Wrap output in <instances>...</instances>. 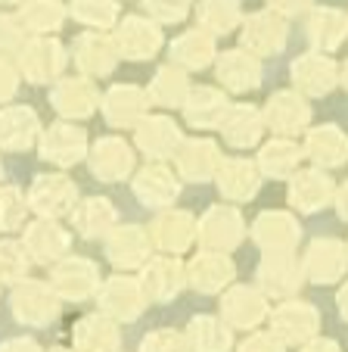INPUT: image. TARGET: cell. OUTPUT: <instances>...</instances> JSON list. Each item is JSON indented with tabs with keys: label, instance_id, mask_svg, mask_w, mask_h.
Masks as SVG:
<instances>
[{
	"label": "cell",
	"instance_id": "cell-57",
	"mask_svg": "<svg viewBox=\"0 0 348 352\" xmlns=\"http://www.w3.org/2000/svg\"><path fill=\"white\" fill-rule=\"evenodd\" d=\"M336 306H339L342 321H348V280L339 287V293H336Z\"/></svg>",
	"mask_w": 348,
	"mask_h": 352
},
{
	"label": "cell",
	"instance_id": "cell-28",
	"mask_svg": "<svg viewBox=\"0 0 348 352\" xmlns=\"http://www.w3.org/2000/svg\"><path fill=\"white\" fill-rule=\"evenodd\" d=\"M262 168L255 160H246V156H224L221 168L215 175L218 193H221L224 203H249L258 190H262Z\"/></svg>",
	"mask_w": 348,
	"mask_h": 352
},
{
	"label": "cell",
	"instance_id": "cell-15",
	"mask_svg": "<svg viewBox=\"0 0 348 352\" xmlns=\"http://www.w3.org/2000/svg\"><path fill=\"white\" fill-rule=\"evenodd\" d=\"M100 94L97 81L84 78V75H62L50 85V107L69 122H81L91 119L100 109Z\"/></svg>",
	"mask_w": 348,
	"mask_h": 352
},
{
	"label": "cell",
	"instance_id": "cell-8",
	"mask_svg": "<svg viewBox=\"0 0 348 352\" xmlns=\"http://www.w3.org/2000/svg\"><path fill=\"white\" fill-rule=\"evenodd\" d=\"M87 168L93 178L106 181V184L125 181L137 172V150L119 134H106V138L93 140L87 150Z\"/></svg>",
	"mask_w": 348,
	"mask_h": 352
},
{
	"label": "cell",
	"instance_id": "cell-16",
	"mask_svg": "<svg viewBox=\"0 0 348 352\" xmlns=\"http://www.w3.org/2000/svg\"><path fill=\"white\" fill-rule=\"evenodd\" d=\"M72 60L84 78H109L121 63L115 38L109 32H81L72 44Z\"/></svg>",
	"mask_w": 348,
	"mask_h": 352
},
{
	"label": "cell",
	"instance_id": "cell-25",
	"mask_svg": "<svg viewBox=\"0 0 348 352\" xmlns=\"http://www.w3.org/2000/svg\"><path fill=\"white\" fill-rule=\"evenodd\" d=\"M140 284L150 302H171L187 287V262L181 256L152 253L150 262L140 268Z\"/></svg>",
	"mask_w": 348,
	"mask_h": 352
},
{
	"label": "cell",
	"instance_id": "cell-31",
	"mask_svg": "<svg viewBox=\"0 0 348 352\" xmlns=\"http://www.w3.org/2000/svg\"><path fill=\"white\" fill-rule=\"evenodd\" d=\"M44 131L38 113L25 103H7L0 107V150L7 153H25L38 146V138Z\"/></svg>",
	"mask_w": 348,
	"mask_h": 352
},
{
	"label": "cell",
	"instance_id": "cell-32",
	"mask_svg": "<svg viewBox=\"0 0 348 352\" xmlns=\"http://www.w3.org/2000/svg\"><path fill=\"white\" fill-rule=\"evenodd\" d=\"M215 75L221 81L224 91L230 94H249L262 85V60L252 56L243 47H233V50H224L215 60Z\"/></svg>",
	"mask_w": 348,
	"mask_h": 352
},
{
	"label": "cell",
	"instance_id": "cell-39",
	"mask_svg": "<svg viewBox=\"0 0 348 352\" xmlns=\"http://www.w3.org/2000/svg\"><path fill=\"white\" fill-rule=\"evenodd\" d=\"M305 160V150L299 140L292 138H274L268 144H262L258 150V168H262L264 178H274V181H289L292 175L302 168Z\"/></svg>",
	"mask_w": 348,
	"mask_h": 352
},
{
	"label": "cell",
	"instance_id": "cell-10",
	"mask_svg": "<svg viewBox=\"0 0 348 352\" xmlns=\"http://www.w3.org/2000/svg\"><path fill=\"white\" fill-rule=\"evenodd\" d=\"M255 284L268 299H292L305 284L299 253H264L255 268Z\"/></svg>",
	"mask_w": 348,
	"mask_h": 352
},
{
	"label": "cell",
	"instance_id": "cell-27",
	"mask_svg": "<svg viewBox=\"0 0 348 352\" xmlns=\"http://www.w3.org/2000/svg\"><path fill=\"white\" fill-rule=\"evenodd\" d=\"M100 113H103L109 128H137L143 116H150V97L146 87L137 85H112L100 100Z\"/></svg>",
	"mask_w": 348,
	"mask_h": 352
},
{
	"label": "cell",
	"instance_id": "cell-2",
	"mask_svg": "<svg viewBox=\"0 0 348 352\" xmlns=\"http://www.w3.org/2000/svg\"><path fill=\"white\" fill-rule=\"evenodd\" d=\"M66 63L69 54L62 41L50 38V34H32L16 50V66L28 85H53L56 78H62Z\"/></svg>",
	"mask_w": 348,
	"mask_h": 352
},
{
	"label": "cell",
	"instance_id": "cell-13",
	"mask_svg": "<svg viewBox=\"0 0 348 352\" xmlns=\"http://www.w3.org/2000/svg\"><path fill=\"white\" fill-rule=\"evenodd\" d=\"M270 315V299L258 287L230 284L221 293V318L230 331H255Z\"/></svg>",
	"mask_w": 348,
	"mask_h": 352
},
{
	"label": "cell",
	"instance_id": "cell-24",
	"mask_svg": "<svg viewBox=\"0 0 348 352\" xmlns=\"http://www.w3.org/2000/svg\"><path fill=\"white\" fill-rule=\"evenodd\" d=\"M289 206L302 215H314L321 209L333 206L336 199V181L329 178L327 168H299L292 178H289V190H286Z\"/></svg>",
	"mask_w": 348,
	"mask_h": 352
},
{
	"label": "cell",
	"instance_id": "cell-17",
	"mask_svg": "<svg viewBox=\"0 0 348 352\" xmlns=\"http://www.w3.org/2000/svg\"><path fill=\"white\" fill-rule=\"evenodd\" d=\"M302 268H305V280L317 287H329L339 284L348 274V246L339 237H317L308 243L302 256Z\"/></svg>",
	"mask_w": 348,
	"mask_h": 352
},
{
	"label": "cell",
	"instance_id": "cell-62",
	"mask_svg": "<svg viewBox=\"0 0 348 352\" xmlns=\"http://www.w3.org/2000/svg\"><path fill=\"white\" fill-rule=\"evenodd\" d=\"M345 246H348V243H345Z\"/></svg>",
	"mask_w": 348,
	"mask_h": 352
},
{
	"label": "cell",
	"instance_id": "cell-29",
	"mask_svg": "<svg viewBox=\"0 0 348 352\" xmlns=\"http://www.w3.org/2000/svg\"><path fill=\"white\" fill-rule=\"evenodd\" d=\"M243 50H249L252 56H277L283 54V47L289 41V28L286 19L274 10H262V13H252L243 22Z\"/></svg>",
	"mask_w": 348,
	"mask_h": 352
},
{
	"label": "cell",
	"instance_id": "cell-3",
	"mask_svg": "<svg viewBox=\"0 0 348 352\" xmlns=\"http://www.w3.org/2000/svg\"><path fill=\"white\" fill-rule=\"evenodd\" d=\"M97 306L103 315H109L112 321H137L140 315L146 312V306H150V299H146V290L143 284H140V278H134V274L128 272H115L109 274V278H103V284H100L97 290Z\"/></svg>",
	"mask_w": 348,
	"mask_h": 352
},
{
	"label": "cell",
	"instance_id": "cell-38",
	"mask_svg": "<svg viewBox=\"0 0 348 352\" xmlns=\"http://www.w3.org/2000/svg\"><path fill=\"white\" fill-rule=\"evenodd\" d=\"M171 63L184 72H202L209 69L211 63L218 60V47H215V38L202 28H190V32H181L178 38L171 41Z\"/></svg>",
	"mask_w": 348,
	"mask_h": 352
},
{
	"label": "cell",
	"instance_id": "cell-7",
	"mask_svg": "<svg viewBox=\"0 0 348 352\" xmlns=\"http://www.w3.org/2000/svg\"><path fill=\"white\" fill-rule=\"evenodd\" d=\"M25 197L28 209L38 219H62V215H72L75 203H78V184L66 172L34 175Z\"/></svg>",
	"mask_w": 348,
	"mask_h": 352
},
{
	"label": "cell",
	"instance_id": "cell-53",
	"mask_svg": "<svg viewBox=\"0 0 348 352\" xmlns=\"http://www.w3.org/2000/svg\"><path fill=\"white\" fill-rule=\"evenodd\" d=\"M268 3H270V10L280 16H302L311 10L314 0H268Z\"/></svg>",
	"mask_w": 348,
	"mask_h": 352
},
{
	"label": "cell",
	"instance_id": "cell-1",
	"mask_svg": "<svg viewBox=\"0 0 348 352\" xmlns=\"http://www.w3.org/2000/svg\"><path fill=\"white\" fill-rule=\"evenodd\" d=\"M246 237H249V225H246L240 206H233V203H215L196 221V243L205 253L230 256Z\"/></svg>",
	"mask_w": 348,
	"mask_h": 352
},
{
	"label": "cell",
	"instance_id": "cell-58",
	"mask_svg": "<svg viewBox=\"0 0 348 352\" xmlns=\"http://www.w3.org/2000/svg\"><path fill=\"white\" fill-rule=\"evenodd\" d=\"M339 85L348 91V63H342V66H339Z\"/></svg>",
	"mask_w": 348,
	"mask_h": 352
},
{
	"label": "cell",
	"instance_id": "cell-55",
	"mask_svg": "<svg viewBox=\"0 0 348 352\" xmlns=\"http://www.w3.org/2000/svg\"><path fill=\"white\" fill-rule=\"evenodd\" d=\"M299 352H342V346L333 337H314L305 346H299Z\"/></svg>",
	"mask_w": 348,
	"mask_h": 352
},
{
	"label": "cell",
	"instance_id": "cell-19",
	"mask_svg": "<svg viewBox=\"0 0 348 352\" xmlns=\"http://www.w3.org/2000/svg\"><path fill=\"white\" fill-rule=\"evenodd\" d=\"M131 190L140 206L162 212V209L174 206V199L181 197V178L165 162H146L143 168L131 175Z\"/></svg>",
	"mask_w": 348,
	"mask_h": 352
},
{
	"label": "cell",
	"instance_id": "cell-30",
	"mask_svg": "<svg viewBox=\"0 0 348 352\" xmlns=\"http://www.w3.org/2000/svg\"><path fill=\"white\" fill-rule=\"evenodd\" d=\"M237 278V262L227 253H205L199 250L190 262H187V284L202 296H218L224 293Z\"/></svg>",
	"mask_w": 348,
	"mask_h": 352
},
{
	"label": "cell",
	"instance_id": "cell-63",
	"mask_svg": "<svg viewBox=\"0 0 348 352\" xmlns=\"http://www.w3.org/2000/svg\"><path fill=\"white\" fill-rule=\"evenodd\" d=\"M119 352H121V349H119Z\"/></svg>",
	"mask_w": 348,
	"mask_h": 352
},
{
	"label": "cell",
	"instance_id": "cell-41",
	"mask_svg": "<svg viewBox=\"0 0 348 352\" xmlns=\"http://www.w3.org/2000/svg\"><path fill=\"white\" fill-rule=\"evenodd\" d=\"M305 34H308L314 50L333 54V50L342 47V41L348 38V16L339 13V10H333V7H317V10H311Z\"/></svg>",
	"mask_w": 348,
	"mask_h": 352
},
{
	"label": "cell",
	"instance_id": "cell-40",
	"mask_svg": "<svg viewBox=\"0 0 348 352\" xmlns=\"http://www.w3.org/2000/svg\"><path fill=\"white\" fill-rule=\"evenodd\" d=\"M190 91H193L190 75H187L184 69H178L174 63L159 66L156 75L150 78V85H146L150 107H159V109H184Z\"/></svg>",
	"mask_w": 348,
	"mask_h": 352
},
{
	"label": "cell",
	"instance_id": "cell-51",
	"mask_svg": "<svg viewBox=\"0 0 348 352\" xmlns=\"http://www.w3.org/2000/svg\"><path fill=\"white\" fill-rule=\"evenodd\" d=\"M19 85H22L19 66L13 60H7V56H0V103H10L19 94Z\"/></svg>",
	"mask_w": 348,
	"mask_h": 352
},
{
	"label": "cell",
	"instance_id": "cell-22",
	"mask_svg": "<svg viewBox=\"0 0 348 352\" xmlns=\"http://www.w3.org/2000/svg\"><path fill=\"white\" fill-rule=\"evenodd\" d=\"M181 144H184V128L171 116H143V122L134 128V150L150 162L174 160Z\"/></svg>",
	"mask_w": 348,
	"mask_h": 352
},
{
	"label": "cell",
	"instance_id": "cell-42",
	"mask_svg": "<svg viewBox=\"0 0 348 352\" xmlns=\"http://www.w3.org/2000/svg\"><path fill=\"white\" fill-rule=\"evenodd\" d=\"M184 333L190 340L193 352H230L233 349V331L224 324L221 315H193Z\"/></svg>",
	"mask_w": 348,
	"mask_h": 352
},
{
	"label": "cell",
	"instance_id": "cell-35",
	"mask_svg": "<svg viewBox=\"0 0 348 352\" xmlns=\"http://www.w3.org/2000/svg\"><path fill=\"white\" fill-rule=\"evenodd\" d=\"M233 107L227 97V91L224 87H209V85H199L190 91V97H187L184 103V122L190 128H199V131H211V128H221L224 116H227V109Z\"/></svg>",
	"mask_w": 348,
	"mask_h": 352
},
{
	"label": "cell",
	"instance_id": "cell-43",
	"mask_svg": "<svg viewBox=\"0 0 348 352\" xmlns=\"http://www.w3.org/2000/svg\"><path fill=\"white\" fill-rule=\"evenodd\" d=\"M66 7L60 0H22L19 3V22L32 34H53L66 22Z\"/></svg>",
	"mask_w": 348,
	"mask_h": 352
},
{
	"label": "cell",
	"instance_id": "cell-5",
	"mask_svg": "<svg viewBox=\"0 0 348 352\" xmlns=\"http://www.w3.org/2000/svg\"><path fill=\"white\" fill-rule=\"evenodd\" d=\"M87 150H91L87 128H81L78 122H69V119L53 122L38 138V156L56 168H72L78 162H84Z\"/></svg>",
	"mask_w": 348,
	"mask_h": 352
},
{
	"label": "cell",
	"instance_id": "cell-49",
	"mask_svg": "<svg viewBox=\"0 0 348 352\" xmlns=\"http://www.w3.org/2000/svg\"><path fill=\"white\" fill-rule=\"evenodd\" d=\"M146 13L159 25H171V22H184L190 13V0H143Z\"/></svg>",
	"mask_w": 348,
	"mask_h": 352
},
{
	"label": "cell",
	"instance_id": "cell-4",
	"mask_svg": "<svg viewBox=\"0 0 348 352\" xmlns=\"http://www.w3.org/2000/svg\"><path fill=\"white\" fill-rule=\"evenodd\" d=\"M10 309L13 318L25 327H50L62 312V299L50 287V280L25 278L10 293Z\"/></svg>",
	"mask_w": 348,
	"mask_h": 352
},
{
	"label": "cell",
	"instance_id": "cell-56",
	"mask_svg": "<svg viewBox=\"0 0 348 352\" xmlns=\"http://www.w3.org/2000/svg\"><path fill=\"white\" fill-rule=\"evenodd\" d=\"M333 206H336V212H339V219H342V221H348V181H345V184L336 187Z\"/></svg>",
	"mask_w": 348,
	"mask_h": 352
},
{
	"label": "cell",
	"instance_id": "cell-61",
	"mask_svg": "<svg viewBox=\"0 0 348 352\" xmlns=\"http://www.w3.org/2000/svg\"><path fill=\"white\" fill-rule=\"evenodd\" d=\"M0 184H3V162H0Z\"/></svg>",
	"mask_w": 348,
	"mask_h": 352
},
{
	"label": "cell",
	"instance_id": "cell-44",
	"mask_svg": "<svg viewBox=\"0 0 348 352\" xmlns=\"http://www.w3.org/2000/svg\"><path fill=\"white\" fill-rule=\"evenodd\" d=\"M196 19L202 32L218 38V34H230L233 28L243 25V10H240V0H202Z\"/></svg>",
	"mask_w": 348,
	"mask_h": 352
},
{
	"label": "cell",
	"instance_id": "cell-9",
	"mask_svg": "<svg viewBox=\"0 0 348 352\" xmlns=\"http://www.w3.org/2000/svg\"><path fill=\"white\" fill-rule=\"evenodd\" d=\"M22 246L34 265L53 268L60 259L72 256V231L60 219H34L22 228Z\"/></svg>",
	"mask_w": 348,
	"mask_h": 352
},
{
	"label": "cell",
	"instance_id": "cell-18",
	"mask_svg": "<svg viewBox=\"0 0 348 352\" xmlns=\"http://www.w3.org/2000/svg\"><path fill=\"white\" fill-rule=\"evenodd\" d=\"M103 250L109 265H115L119 272H137L150 262L152 256V240L150 231L143 225H115L103 237Z\"/></svg>",
	"mask_w": 348,
	"mask_h": 352
},
{
	"label": "cell",
	"instance_id": "cell-50",
	"mask_svg": "<svg viewBox=\"0 0 348 352\" xmlns=\"http://www.w3.org/2000/svg\"><path fill=\"white\" fill-rule=\"evenodd\" d=\"M25 41V28H22L19 16L0 13V54H16Z\"/></svg>",
	"mask_w": 348,
	"mask_h": 352
},
{
	"label": "cell",
	"instance_id": "cell-23",
	"mask_svg": "<svg viewBox=\"0 0 348 352\" xmlns=\"http://www.w3.org/2000/svg\"><path fill=\"white\" fill-rule=\"evenodd\" d=\"M224 162L221 144L211 138H184V144L178 146L174 153V172L181 181H190V184H205V181H215L218 168Z\"/></svg>",
	"mask_w": 348,
	"mask_h": 352
},
{
	"label": "cell",
	"instance_id": "cell-60",
	"mask_svg": "<svg viewBox=\"0 0 348 352\" xmlns=\"http://www.w3.org/2000/svg\"><path fill=\"white\" fill-rule=\"evenodd\" d=\"M0 3H22V0H0Z\"/></svg>",
	"mask_w": 348,
	"mask_h": 352
},
{
	"label": "cell",
	"instance_id": "cell-36",
	"mask_svg": "<svg viewBox=\"0 0 348 352\" xmlns=\"http://www.w3.org/2000/svg\"><path fill=\"white\" fill-rule=\"evenodd\" d=\"M221 138L230 150H252L258 140L264 138L268 125H264V113L252 103H233L221 122Z\"/></svg>",
	"mask_w": 348,
	"mask_h": 352
},
{
	"label": "cell",
	"instance_id": "cell-6",
	"mask_svg": "<svg viewBox=\"0 0 348 352\" xmlns=\"http://www.w3.org/2000/svg\"><path fill=\"white\" fill-rule=\"evenodd\" d=\"M268 327L283 346H305L321 331V312L305 299H280L268 315Z\"/></svg>",
	"mask_w": 348,
	"mask_h": 352
},
{
	"label": "cell",
	"instance_id": "cell-47",
	"mask_svg": "<svg viewBox=\"0 0 348 352\" xmlns=\"http://www.w3.org/2000/svg\"><path fill=\"white\" fill-rule=\"evenodd\" d=\"M28 197L13 184H0V234L22 231L28 225Z\"/></svg>",
	"mask_w": 348,
	"mask_h": 352
},
{
	"label": "cell",
	"instance_id": "cell-52",
	"mask_svg": "<svg viewBox=\"0 0 348 352\" xmlns=\"http://www.w3.org/2000/svg\"><path fill=\"white\" fill-rule=\"evenodd\" d=\"M237 352H286V346H283L270 331H252L249 337L240 343Z\"/></svg>",
	"mask_w": 348,
	"mask_h": 352
},
{
	"label": "cell",
	"instance_id": "cell-20",
	"mask_svg": "<svg viewBox=\"0 0 348 352\" xmlns=\"http://www.w3.org/2000/svg\"><path fill=\"white\" fill-rule=\"evenodd\" d=\"M150 240L152 250L165 256H184L190 246H196V215L187 209H162L150 221Z\"/></svg>",
	"mask_w": 348,
	"mask_h": 352
},
{
	"label": "cell",
	"instance_id": "cell-11",
	"mask_svg": "<svg viewBox=\"0 0 348 352\" xmlns=\"http://www.w3.org/2000/svg\"><path fill=\"white\" fill-rule=\"evenodd\" d=\"M264 125L274 131V138H299L311 128V109L308 97L292 87V91H274L264 100Z\"/></svg>",
	"mask_w": 348,
	"mask_h": 352
},
{
	"label": "cell",
	"instance_id": "cell-21",
	"mask_svg": "<svg viewBox=\"0 0 348 352\" xmlns=\"http://www.w3.org/2000/svg\"><path fill=\"white\" fill-rule=\"evenodd\" d=\"M115 47H119L121 60L128 63H146L162 50L165 34L159 28V22L146 19V16H125L112 32Z\"/></svg>",
	"mask_w": 348,
	"mask_h": 352
},
{
	"label": "cell",
	"instance_id": "cell-14",
	"mask_svg": "<svg viewBox=\"0 0 348 352\" xmlns=\"http://www.w3.org/2000/svg\"><path fill=\"white\" fill-rule=\"evenodd\" d=\"M249 237L262 253H296L302 240V221L289 209H264L252 221Z\"/></svg>",
	"mask_w": 348,
	"mask_h": 352
},
{
	"label": "cell",
	"instance_id": "cell-33",
	"mask_svg": "<svg viewBox=\"0 0 348 352\" xmlns=\"http://www.w3.org/2000/svg\"><path fill=\"white\" fill-rule=\"evenodd\" d=\"M305 160H311L317 168H339L348 162V134L339 125H314L302 134Z\"/></svg>",
	"mask_w": 348,
	"mask_h": 352
},
{
	"label": "cell",
	"instance_id": "cell-26",
	"mask_svg": "<svg viewBox=\"0 0 348 352\" xmlns=\"http://www.w3.org/2000/svg\"><path fill=\"white\" fill-rule=\"evenodd\" d=\"M289 75H292V85H296V91L302 97H327L339 85V63L329 54L308 50V54L292 60Z\"/></svg>",
	"mask_w": 348,
	"mask_h": 352
},
{
	"label": "cell",
	"instance_id": "cell-37",
	"mask_svg": "<svg viewBox=\"0 0 348 352\" xmlns=\"http://www.w3.org/2000/svg\"><path fill=\"white\" fill-rule=\"evenodd\" d=\"M69 219H72V231L81 240H103L119 225V209L112 206L109 197H84L75 203Z\"/></svg>",
	"mask_w": 348,
	"mask_h": 352
},
{
	"label": "cell",
	"instance_id": "cell-46",
	"mask_svg": "<svg viewBox=\"0 0 348 352\" xmlns=\"http://www.w3.org/2000/svg\"><path fill=\"white\" fill-rule=\"evenodd\" d=\"M32 259H28L22 240H0V287H16L28 278Z\"/></svg>",
	"mask_w": 348,
	"mask_h": 352
},
{
	"label": "cell",
	"instance_id": "cell-45",
	"mask_svg": "<svg viewBox=\"0 0 348 352\" xmlns=\"http://www.w3.org/2000/svg\"><path fill=\"white\" fill-rule=\"evenodd\" d=\"M72 19L87 32H106L119 25V3L115 0H72Z\"/></svg>",
	"mask_w": 348,
	"mask_h": 352
},
{
	"label": "cell",
	"instance_id": "cell-54",
	"mask_svg": "<svg viewBox=\"0 0 348 352\" xmlns=\"http://www.w3.org/2000/svg\"><path fill=\"white\" fill-rule=\"evenodd\" d=\"M0 352H44L34 337H10L0 343Z\"/></svg>",
	"mask_w": 348,
	"mask_h": 352
},
{
	"label": "cell",
	"instance_id": "cell-59",
	"mask_svg": "<svg viewBox=\"0 0 348 352\" xmlns=\"http://www.w3.org/2000/svg\"><path fill=\"white\" fill-rule=\"evenodd\" d=\"M47 352H75V349H72V346H50Z\"/></svg>",
	"mask_w": 348,
	"mask_h": 352
},
{
	"label": "cell",
	"instance_id": "cell-48",
	"mask_svg": "<svg viewBox=\"0 0 348 352\" xmlns=\"http://www.w3.org/2000/svg\"><path fill=\"white\" fill-rule=\"evenodd\" d=\"M137 352H193V349H190V340H187L184 331L159 327V331H150L143 340H140Z\"/></svg>",
	"mask_w": 348,
	"mask_h": 352
},
{
	"label": "cell",
	"instance_id": "cell-12",
	"mask_svg": "<svg viewBox=\"0 0 348 352\" xmlns=\"http://www.w3.org/2000/svg\"><path fill=\"white\" fill-rule=\"evenodd\" d=\"M103 284L100 278V265L84 256H66L50 268V287L62 302H81V299H93Z\"/></svg>",
	"mask_w": 348,
	"mask_h": 352
},
{
	"label": "cell",
	"instance_id": "cell-34",
	"mask_svg": "<svg viewBox=\"0 0 348 352\" xmlns=\"http://www.w3.org/2000/svg\"><path fill=\"white\" fill-rule=\"evenodd\" d=\"M72 349L75 352H119L121 327L103 312L81 315L72 324Z\"/></svg>",
	"mask_w": 348,
	"mask_h": 352
}]
</instances>
